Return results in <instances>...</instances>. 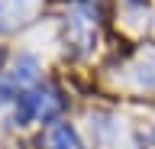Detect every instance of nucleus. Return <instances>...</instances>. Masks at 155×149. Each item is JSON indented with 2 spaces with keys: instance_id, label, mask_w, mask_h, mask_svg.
I'll use <instances>...</instances> for the list:
<instances>
[{
  "instance_id": "nucleus-1",
  "label": "nucleus",
  "mask_w": 155,
  "mask_h": 149,
  "mask_svg": "<svg viewBox=\"0 0 155 149\" xmlns=\"http://www.w3.org/2000/svg\"><path fill=\"white\" fill-rule=\"evenodd\" d=\"M58 110H61V97L55 88H32L19 94L13 117H16V123H29V120H48Z\"/></svg>"
},
{
  "instance_id": "nucleus-2",
  "label": "nucleus",
  "mask_w": 155,
  "mask_h": 149,
  "mask_svg": "<svg viewBox=\"0 0 155 149\" xmlns=\"http://www.w3.org/2000/svg\"><path fill=\"white\" fill-rule=\"evenodd\" d=\"M36 59L32 55H19L16 59V68L10 71L7 78L0 81V94H10V91H23L26 84H32L36 81Z\"/></svg>"
},
{
  "instance_id": "nucleus-3",
  "label": "nucleus",
  "mask_w": 155,
  "mask_h": 149,
  "mask_svg": "<svg viewBox=\"0 0 155 149\" xmlns=\"http://www.w3.org/2000/svg\"><path fill=\"white\" fill-rule=\"evenodd\" d=\"M45 149H81V139H78V130L71 123H52L42 136Z\"/></svg>"
},
{
  "instance_id": "nucleus-4",
  "label": "nucleus",
  "mask_w": 155,
  "mask_h": 149,
  "mask_svg": "<svg viewBox=\"0 0 155 149\" xmlns=\"http://www.w3.org/2000/svg\"><path fill=\"white\" fill-rule=\"evenodd\" d=\"M0 62H3V52H0Z\"/></svg>"
}]
</instances>
